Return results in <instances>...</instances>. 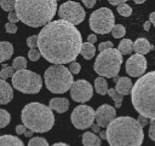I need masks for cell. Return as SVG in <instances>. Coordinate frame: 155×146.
<instances>
[{
	"mask_svg": "<svg viewBox=\"0 0 155 146\" xmlns=\"http://www.w3.org/2000/svg\"><path fill=\"white\" fill-rule=\"evenodd\" d=\"M12 66L15 70L19 71V70H25L27 68V59L24 57H17L13 59V63H12Z\"/></svg>",
	"mask_w": 155,
	"mask_h": 146,
	"instance_id": "obj_26",
	"label": "cell"
},
{
	"mask_svg": "<svg viewBox=\"0 0 155 146\" xmlns=\"http://www.w3.org/2000/svg\"><path fill=\"white\" fill-rule=\"evenodd\" d=\"M11 121L10 112H7L4 109H0V128H5Z\"/></svg>",
	"mask_w": 155,
	"mask_h": 146,
	"instance_id": "obj_28",
	"label": "cell"
},
{
	"mask_svg": "<svg viewBox=\"0 0 155 146\" xmlns=\"http://www.w3.org/2000/svg\"><path fill=\"white\" fill-rule=\"evenodd\" d=\"M58 16L61 19L71 23L73 25L80 24L85 19V10L79 2L67 1L63 2L58 8Z\"/></svg>",
	"mask_w": 155,
	"mask_h": 146,
	"instance_id": "obj_10",
	"label": "cell"
},
{
	"mask_svg": "<svg viewBox=\"0 0 155 146\" xmlns=\"http://www.w3.org/2000/svg\"><path fill=\"white\" fill-rule=\"evenodd\" d=\"M93 95V88L88 81L78 80L74 81L70 88V97L76 103H86Z\"/></svg>",
	"mask_w": 155,
	"mask_h": 146,
	"instance_id": "obj_12",
	"label": "cell"
},
{
	"mask_svg": "<svg viewBox=\"0 0 155 146\" xmlns=\"http://www.w3.org/2000/svg\"><path fill=\"white\" fill-rule=\"evenodd\" d=\"M134 2H136V4H143V2H144V0H140V1H139V0H136Z\"/></svg>",
	"mask_w": 155,
	"mask_h": 146,
	"instance_id": "obj_51",
	"label": "cell"
},
{
	"mask_svg": "<svg viewBox=\"0 0 155 146\" xmlns=\"http://www.w3.org/2000/svg\"><path fill=\"white\" fill-rule=\"evenodd\" d=\"M40 56H41V53H40V51L36 49V48L29 49V52H28V58H29V60H31V62H36V60L40 58Z\"/></svg>",
	"mask_w": 155,
	"mask_h": 146,
	"instance_id": "obj_33",
	"label": "cell"
},
{
	"mask_svg": "<svg viewBox=\"0 0 155 146\" xmlns=\"http://www.w3.org/2000/svg\"><path fill=\"white\" fill-rule=\"evenodd\" d=\"M69 71L73 74V75H78L79 72H80V70H81V65H80V63H78V62H73V63H70L69 64Z\"/></svg>",
	"mask_w": 155,
	"mask_h": 146,
	"instance_id": "obj_34",
	"label": "cell"
},
{
	"mask_svg": "<svg viewBox=\"0 0 155 146\" xmlns=\"http://www.w3.org/2000/svg\"><path fill=\"white\" fill-rule=\"evenodd\" d=\"M52 146H69L68 144H64V142H56V144H53Z\"/></svg>",
	"mask_w": 155,
	"mask_h": 146,
	"instance_id": "obj_50",
	"label": "cell"
},
{
	"mask_svg": "<svg viewBox=\"0 0 155 146\" xmlns=\"http://www.w3.org/2000/svg\"><path fill=\"white\" fill-rule=\"evenodd\" d=\"M33 133H34V132H31V130H29V129H28V130L24 133V136H27V138H30V136L33 135Z\"/></svg>",
	"mask_w": 155,
	"mask_h": 146,
	"instance_id": "obj_48",
	"label": "cell"
},
{
	"mask_svg": "<svg viewBox=\"0 0 155 146\" xmlns=\"http://www.w3.org/2000/svg\"><path fill=\"white\" fill-rule=\"evenodd\" d=\"M150 49H154V46H151L149 43V41L144 37H139L133 42V51L136 52V54H147Z\"/></svg>",
	"mask_w": 155,
	"mask_h": 146,
	"instance_id": "obj_18",
	"label": "cell"
},
{
	"mask_svg": "<svg viewBox=\"0 0 155 146\" xmlns=\"http://www.w3.org/2000/svg\"><path fill=\"white\" fill-rule=\"evenodd\" d=\"M27 45L28 47H30V49H34L38 47V35H33L27 39Z\"/></svg>",
	"mask_w": 155,
	"mask_h": 146,
	"instance_id": "obj_35",
	"label": "cell"
},
{
	"mask_svg": "<svg viewBox=\"0 0 155 146\" xmlns=\"http://www.w3.org/2000/svg\"><path fill=\"white\" fill-rule=\"evenodd\" d=\"M149 138L155 141V119H153L150 122V127H149Z\"/></svg>",
	"mask_w": 155,
	"mask_h": 146,
	"instance_id": "obj_38",
	"label": "cell"
},
{
	"mask_svg": "<svg viewBox=\"0 0 155 146\" xmlns=\"http://www.w3.org/2000/svg\"><path fill=\"white\" fill-rule=\"evenodd\" d=\"M94 53H96V47L93 46V43H90V42L82 43L80 54L84 57V59H86V60L92 59L94 57Z\"/></svg>",
	"mask_w": 155,
	"mask_h": 146,
	"instance_id": "obj_22",
	"label": "cell"
},
{
	"mask_svg": "<svg viewBox=\"0 0 155 146\" xmlns=\"http://www.w3.org/2000/svg\"><path fill=\"white\" fill-rule=\"evenodd\" d=\"M44 81L46 88L51 93H65L71 88L74 80L73 74L64 65H52L46 69L44 74Z\"/></svg>",
	"mask_w": 155,
	"mask_h": 146,
	"instance_id": "obj_6",
	"label": "cell"
},
{
	"mask_svg": "<svg viewBox=\"0 0 155 146\" xmlns=\"http://www.w3.org/2000/svg\"><path fill=\"white\" fill-rule=\"evenodd\" d=\"M149 21H150V22H151V24L155 27V11L150 13V16H149Z\"/></svg>",
	"mask_w": 155,
	"mask_h": 146,
	"instance_id": "obj_46",
	"label": "cell"
},
{
	"mask_svg": "<svg viewBox=\"0 0 155 146\" xmlns=\"http://www.w3.org/2000/svg\"><path fill=\"white\" fill-rule=\"evenodd\" d=\"M38 47L47 62L62 65L75 62L81 52L82 37L75 25L57 19L46 24L38 34Z\"/></svg>",
	"mask_w": 155,
	"mask_h": 146,
	"instance_id": "obj_1",
	"label": "cell"
},
{
	"mask_svg": "<svg viewBox=\"0 0 155 146\" xmlns=\"http://www.w3.org/2000/svg\"><path fill=\"white\" fill-rule=\"evenodd\" d=\"M71 123L78 129H87L93 125L96 121V111L87 105H79L76 106L70 116Z\"/></svg>",
	"mask_w": 155,
	"mask_h": 146,
	"instance_id": "obj_11",
	"label": "cell"
},
{
	"mask_svg": "<svg viewBox=\"0 0 155 146\" xmlns=\"http://www.w3.org/2000/svg\"><path fill=\"white\" fill-rule=\"evenodd\" d=\"M137 121H138V123H139V125L143 128V127H145L148 123H149V118H147V117H144V116H140L139 115V117L137 118Z\"/></svg>",
	"mask_w": 155,
	"mask_h": 146,
	"instance_id": "obj_40",
	"label": "cell"
},
{
	"mask_svg": "<svg viewBox=\"0 0 155 146\" xmlns=\"http://www.w3.org/2000/svg\"><path fill=\"white\" fill-rule=\"evenodd\" d=\"M94 89H96V92L98 93V94H101V95H105V94H108V90H109V88H108V82H107V80L104 78V77H97L96 80H94Z\"/></svg>",
	"mask_w": 155,
	"mask_h": 146,
	"instance_id": "obj_23",
	"label": "cell"
},
{
	"mask_svg": "<svg viewBox=\"0 0 155 146\" xmlns=\"http://www.w3.org/2000/svg\"><path fill=\"white\" fill-rule=\"evenodd\" d=\"M28 146H48V142L45 138H31L28 142Z\"/></svg>",
	"mask_w": 155,
	"mask_h": 146,
	"instance_id": "obj_31",
	"label": "cell"
},
{
	"mask_svg": "<svg viewBox=\"0 0 155 146\" xmlns=\"http://www.w3.org/2000/svg\"><path fill=\"white\" fill-rule=\"evenodd\" d=\"M117 51L121 54H131L133 51V42L130 39H122L117 46Z\"/></svg>",
	"mask_w": 155,
	"mask_h": 146,
	"instance_id": "obj_24",
	"label": "cell"
},
{
	"mask_svg": "<svg viewBox=\"0 0 155 146\" xmlns=\"http://www.w3.org/2000/svg\"><path fill=\"white\" fill-rule=\"evenodd\" d=\"M150 25H151V22H150V21H147V22L144 23V30L148 31V30L150 29Z\"/></svg>",
	"mask_w": 155,
	"mask_h": 146,
	"instance_id": "obj_47",
	"label": "cell"
},
{
	"mask_svg": "<svg viewBox=\"0 0 155 146\" xmlns=\"http://www.w3.org/2000/svg\"><path fill=\"white\" fill-rule=\"evenodd\" d=\"M108 94H109V97L114 100V103H115V107H116V109L121 107V104H122V100H124V95H121L120 93H117L115 88H109Z\"/></svg>",
	"mask_w": 155,
	"mask_h": 146,
	"instance_id": "obj_25",
	"label": "cell"
},
{
	"mask_svg": "<svg viewBox=\"0 0 155 146\" xmlns=\"http://www.w3.org/2000/svg\"><path fill=\"white\" fill-rule=\"evenodd\" d=\"M99 138L101 139H107V132H101L99 133Z\"/></svg>",
	"mask_w": 155,
	"mask_h": 146,
	"instance_id": "obj_49",
	"label": "cell"
},
{
	"mask_svg": "<svg viewBox=\"0 0 155 146\" xmlns=\"http://www.w3.org/2000/svg\"><path fill=\"white\" fill-rule=\"evenodd\" d=\"M12 86L24 94H36L42 88V80L39 74L30 70L16 71L12 77Z\"/></svg>",
	"mask_w": 155,
	"mask_h": 146,
	"instance_id": "obj_8",
	"label": "cell"
},
{
	"mask_svg": "<svg viewBox=\"0 0 155 146\" xmlns=\"http://www.w3.org/2000/svg\"><path fill=\"white\" fill-rule=\"evenodd\" d=\"M109 2L111 4V5H117V6H120V5H122V4H125L126 1H124V0H109Z\"/></svg>",
	"mask_w": 155,
	"mask_h": 146,
	"instance_id": "obj_44",
	"label": "cell"
},
{
	"mask_svg": "<svg viewBox=\"0 0 155 146\" xmlns=\"http://www.w3.org/2000/svg\"><path fill=\"white\" fill-rule=\"evenodd\" d=\"M121 64H122V54L117 49L111 48L97 56L96 62L93 64V69L101 77L115 78L117 77Z\"/></svg>",
	"mask_w": 155,
	"mask_h": 146,
	"instance_id": "obj_7",
	"label": "cell"
},
{
	"mask_svg": "<svg viewBox=\"0 0 155 146\" xmlns=\"http://www.w3.org/2000/svg\"><path fill=\"white\" fill-rule=\"evenodd\" d=\"M114 81L116 83L115 89H116L117 93H120L121 95L131 94L133 84H132V82H131V80L128 77H115Z\"/></svg>",
	"mask_w": 155,
	"mask_h": 146,
	"instance_id": "obj_15",
	"label": "cell"
},
{
	"mask_svg": "<svg viewBox=\"0 0 155 146\" xmlns=\"http://www.w3.org/2000/svg\"><path fill=\"white\" fill-rule=\"evenodd\" d=\"M125 34H126V29H125V27L121 25V24H115V27H114L113 30H111V35H113L115 39H121V37L125 36Z\"/></svg>",
	"mask_w": 155,
	"mask_h": 146,
	"instance_id": "obj_27",
	"label": "cell"
},
{
	"mask_svg": "<svg viewBox=\"0 0 155 146\" xmlns=\"http://www.w3.org/2000/svg\"><path fill=\"white\" fill-rule=\"evenodd\" d=\"M13 54V46L7 41H0V63L8 60Z\"/></svg>",
	"mask_w": 155,
	"mask_h": 146,
	"instance_id": "obj_19",
	"label": "cell"
},
{
	"mask_svg": "<svg viewBox=\"0 0 155 146\" xmlns=\"http://www.w3.org/2000/svg\"><path fill=\"white\" fill-rule=\"evenodd\" d=\"M116 118V110L115 107L103 104L96 111V123L102 128H108V125Z\"/></svg>",
	"mask_w": 155,
	"mask_h": 146,
	"instance_id": "obj_14",
	"label": "cell"
},
{
	"mask_svg": "<svg viewBox=\"0 0 155 146\" xmlns=\"http://www.w3.org/2000/svg\"><path fill=\"white\" fill-rule=\"evenodd\" d=\"M7 18H8V22L10 23H17L18 21H19V18H18V16H17V13L13 11V12H10L8 14H7Z\"/></svg>",
	"mask_w": 155,
	"mask_h": 146,
	"instance_id": "obj_39",
	"label": "cell"
},
{
	"mask_svg": "<svg viewBox=\"0 0 155 146\" xmlns=\"http://www.w3.org/2000/svg\"><path fill=\"white\" fill-rule=\"evenodd\" d=\"M131 99L136 111L149 119H155V71L144 74L133 84Z\"/></svg>",
	"mask_w": 155,
	"mask_h": 146,
	"instance_id": "obj_4",
	"label": "cell"
},
{
	"mask_svg": "<svg viewBox=\"0 0 155 146\" xmlns=\"http://www.w3.org/2000/svg\"><path fill=\"white\" fill-rule=\"evenodd\" d=\"M56 11V0H17L15 5L19 21L31 28L45 27L52 22Z\"/></svg>",
	"mask_w": 155,
	"mask_h": 146,
	"instance_id": "obj_2",
	"label": "cell"
},
{
	"mask_svg": "<svg viewBox=\"0 0 155 146\" xmlns=\"http://www.w3.org/2000/svg\"><path fill=\"white\" fill-rule=\"evenodd\" d=\"M113 46H114V45H113L111 41H104V42H101V43H99L98 49H99V52L102 53V52H104V51H108V49L114 48Z\"/></svg>",
	"mask_w": 155,
	"mask_h": 146,
	"instance_id": "obj_36",
	"label": "cell"
},
{
	"mask_svg": "<svg viewBox=\"0 0 155 146\" xmlns=\"http://www.w3.org/2000/svg\"><path fill=\"white\" fill-rule=\"evenodd\" d=\"M82 4H84L86 7L91 8V7H93V6L96 5V0H84V1H82Z\"/></svg>",
	"mask_w": 155,
	"mask_h": 146,
	"instance_id": "obj_42",
	"label": "cell"
},
{
	"mask_svg": "<svg viewBox=\"0 0 155 146\" xmlns=\"http://www.w3.org/2000/svg\"><path fill=\"white\" fill-rule=\"evenodd\" d=\"M28 130V128L24 125V124H18V125H16V133L17 134H23L24 135V133Z\"/></svg>",
	"mask_w": 155,
	"mask_h": 146,
	"instance_id": "obj_41",
	"label": "cell"
},
{
	"mask_svg": "<svg viewBox=\"0 0 155 146\" xmlns=\"http://www.w3.org/2000/svg\"><path fill=\"white\" fill-rule=\"evenodd\" d=\"M117 12H119L122 17H130V16L132 14V8H131V6H128V5L125 2V4L120 5V6H117Z\"/></svg>",
	"mask_w": 155,
	"mask_h": 146,
	"instance_id": "obj_30",
	"label": "cell"
},
{
	"mask_svg": "<svg viewBox=\"0 0 155 146\" xmlns=\"http://www.w3.org/2000/svg\"><path fill=\"white\" fill-rule=\"evenodd\" d=\"M115 27V17L110 8L101 7L93 11L90 16V28L96 34H108L111 33Z\"/></svg>",
	"mask_w": 155,
	"mask_h": 146,
	"instance_id": "obj_9",
	"label": "cell"
},
{
	"mask_svg": "<svg viewBox=\"0 0 155 146\" xmlns=\"http://www.w3.org/2000/svg\"><path fill=\"white\" fill-rule=\"evenodd\" d=\"M147 70V59L142 54H132L126 60V72L131 77H142Z\"/></svg>",
	"mask_w": 155,
	"mask_h": 146,
	"instance_id": "obj_13",
	"label": "cell"
},
{
	"mask_svg": "<svg viewBox=\"0 0 155 146\" xmlns=\"http://www.w3.org/2000/svg\"><path fill=\"white\" fill-rule=\"evenodd\" d=\"M23 124L34 133H46L54 124V116L52 110L41 103L27 104L21 113Z\"/></svg>",
	"mask_w": 155,
	"mask_h": 146,
	"instance_id": "obj_5",
	"label": "cell"
},
{
	"mask_svg": "<svg viewBox=\"0 0 155 146\" xmlns=\"http://www.w3.org/2000/svg\"><path fill=\"white\" fill-rule=\"evenodd\" d=\"M5 30L8 34H16L17 33V25L15 23H10L8 22V23L5 24Z\"/></svg>",
	"mask_w": 155,
	"mask_h": 146,
	"instance_id": "obj_37",
	"label": "cell"
},
{
	"mask_svg": "<svg viewBox=\"0 0 155 146\" xmlns=\"http://www.w3.org/2000/svg\"><path fill=\"white\" fill-rule=\"evenodd\" d=\"M82 145L84 146H101L102 139L92 132H85L82 134Z\"/></svg>",
	"mask_w": 155,
	"mask_h": 146,
	"instance_id": "obj_20",
	"label": "cell"
},
{
	"mask_svg": "<svg viewBox=\"0 0 155 146\" xmlns=\"http://www.w3.org/2000/svg\"><path fill=\"white\" fill-rule=\"evenodd\" d=\"M105 132L110 146H140L144 140L143 128L137 119L128 116L116 117Z\"/></svg>",
	"mask_w": 155,
	"mask_h": 146,
	"instance_id": "obj_3",
	"label": "cell"
},
{
	"mask_svg": "<svg viewBox=\"0 0 155 146\" xmlns=\"http://www.w3.org/2000/svg\"><path fill=\"white\" fill-rule=\"evenodd\" d=\"M91 128H92V132H93V133H101V127H99L97 123L93 124Z\"/></svg>",
	"mask_w": 155,
	"mask_h": 146,
	"instance_id": "obj_45",
	"label": "cell"
},
{
	"mask_svg": "<svg viewBox=\"0 0 155 146\" xmlns=\"http://www.w3.org/2000/svg\"><path fill=\"white\" fill-rule=\"evenodd\" d=\"M0 146H24L23 141L13 135H1L0 136Z\"/></svg>",
	"mask_w": 155,
	"mask_h": 146,
	"instance_id": "obj_21",
	"label": "cell"
},
{
	"mask_svg": "<svg viewBox=\"0 0 155 146\" xmlns=\"http://www.w3.org/2000/svg\"><path fill=\"white\" fill-rule=\"evenodd\" d=\"M48 107L58 113H64L69 109V100L67 98H53L50 100Z\"/></svg>",
	"mask_w": 155,
	"mask_h": 146,
	"instance_id": "obj_17",
	"label": "cell"
},
{
	"mask_svg": "<svg viewBox=\"0 0 155 146\" xmlns=\"http://www.w3.org/2000/svg\"><path fill=\"white\" fill-rule=\"evenodd\" d=\"M13 75H15L13 66H7V68H4L0 70V78L1 80H5L7 77H13Z\"/></svg>",
	"mask_w": 155,
	"mask_h": 146,
	"instance_id": "obj_32",
	"label": "cell"
},
{
	"mask_svg": "<svg viewBox=\"0 0 155 146\" xmlns=\"http://www.w3.org/2000/svg\"><path fill=\"white\" fill-rule=\"evenodd\" d=\"M97 41V35L96 34H91V35H88V37H87V42H90V43H94Z\"/></svg>",
	"mask_w": 155,
	"mask_h": 146,
	"instance_id": "obj_43",
	"label": "cell"
},
{
	"mask_svg": "<svg viewBox=\"0 0 155 146\" xmlns=\"http://www.w3.org/2000/svg\"><path fill=\"white\" fill-rule=\"evenodd\" d=\"M15 5H16V1L13 0H0V6L4 11L6 12H13L15 10Z\"/></svg>",
	"mask_w": 155,
	"mask_h": 146,
	"instance_id": "obj_29",
	"label": "cell"
},
{
	"mask_svg": "<svg viewBox=\"0 0 155 146\" xmlns=\"http://www.w3.org/2000/svg\"><path fill=\"white\" fill-rule=\"evenodd\" d=\"M13 99V89L5 80L0 78V104L6 105Z\"/></svg>",
	"mask_w": 155,
	"mask_h": 146,
	"instance_id": "obj_16",
	"label": "cell"
}]
</instances>
